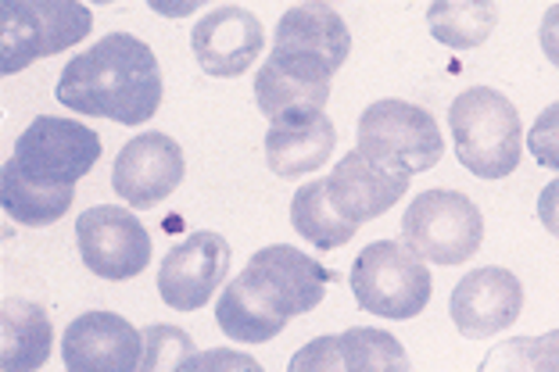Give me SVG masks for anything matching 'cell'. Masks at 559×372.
Returning a JSON list of instances; mask_svg holds the SVG:
<instances>
[{
  "label": "cell",
  "mask_w": 559,
  "mask_h": 372,
  "mask_svg": "<svg viewBox=\"0 0 559 372\" xmlns=\"http://www.w3.org/2000/svg\"><path fill=\"white\" fill-rule=\"evenodd\" d=\"M330 284L337 273L290 243H273L251 254L245 273L219 293L215 323L237 344H265L295 315L312 312Z\"/></svg>",
  "instance_id": "6da1fadb"
},
{
  "label": "cell",
  "mask_w": 559,
  "mask_h": 372,
  "mask_svg": "<svg viewBox=\"0 0 559 372\" xmlns=\"http://www.w3.org/2000/svg\"><path fill=\"white\" fill-rule=\"evenodd\" d=\"M158 58L140 36L108 33L91 50L75 55L58 75V105L75 115H97L122 125H140L162 105Z\"/></svg>",
  "instance_id": "7a4b0ae2"
},
{
  "label": "cell",
  "mask_w": 559,
  "mask_h": 372,
  "mask_svg": "<svg viewBox=\"0 0 559 372\" xmlns=\"http://www.w3.org/2000/svg\"><path fill=\"white\" fill-rule=\"evenodd\" d=\"M455 158L480 179H506L524 154V125L513 100L491 86H469L449 108Z\"/></svg>",
  "instance_id": "3957f363"
},
{
  "label": "cell",
  "mask_w": 559,
  "mask_h": 372,
  "mask_svg": "<svg viewBox=\"0 0 559 372\" xmlns=\"http://www.w3.org/2000/svg\"><path fill=\"white\" fill-rule=\"evenodd\" d=\"M352 293L362 312L380 319H416L430 301V268L399 240H373L352 265Z\"/></svg>",
  "instance_id": "277c9868"
},
{
  "label": "cell",
  "mask_w": 559,
  "mask_h": 372,
  "mask_svg": "<svg viewBox=\"0 0 559 372\" xmlns=\"http://www.w3.org/2000/svg\"><path fill=\"white\" fill-rule=\"evenodd\" d=\"M402 243L424 262L463 265L485 243V215L460 190H424L405 208Z\"/></svg>",
  "instance_id": "5b68a950"
},
{
  "label": "cell",
  "mask_w": 559,
  "mask_h": 372,
  "mask_svg": "<svg viewBox=\"0 0 559 372\" xmlns=\"http://www.w3.org/2000/svg\"><path fill=\"white\" fill-rule=\"evenodd\" d=\"M359 151L384 169L405 176L435 169L444 154L438 119L409 100L384 97L373 100L359 119Z\"/></svg>",
  "instance_id": "8992f818"
},
{
  "label": "cell",
  "mask_w": 559,
  "mask_h": 372,
  "mask_svg": "<svg viewBox=\"0 0 559 372\" xmlns=\"http://www.w3.org/2000/svg\"><path fill=\"white\" fill-rule=\"evenodd\" d=\"M0 69L15 75L29 69L33 61L61 55L72 44L86 40L94 15L91 8L72 4V0H8L0 8Z\"/></svg>",
  "instance_id": "52a82bcc"
},
{
  "label": "cell",
  "mask_w": 559,
  "mask_h": 372,
  "mask_svg": "<svg viewBox=\"0 0 559 372\" xmlns=\"http://www.w3.org/2000/svg\"><path fill=\"white\" fill-rule=\"evenodd\" d=\"M100 136L91 125L58 115H36L15 140L11 161L19 165L25 179L40 187H75L97 165Z\"/></svg>",
  "instance_id": "ba28073f"
},
{
  "label": "cell",
  "mask_w": 559,
  "mask_h": 372,
  "mask_svg": "<svg viewBox=\"0 0 559 372\" xmlns=\"http://www.w3.org/2000/svg\"><path fill=\"white\" fill-rule=\"evenodd\" d=\"M75 243L80 259L94 276L122 284L147 268L151 233L136 223V215L119 204H97L75 219Z\"/></svg>",
  "instance_id": "9c48e42d"
},
{
  "label": "cell",
  "mask_w": 559,
  "mask_h": 372,
  "mask_svg": "<svg viewBox=\"0 0 559 372\" xmlns=\"http://www.w3.org/2000/svg\"><path fill=\"white\" fill-rule=\"evenodd\" d=\"M348 50H352V33L345 19L330 4L287 8L276 22L273 58L284 61V65L334 80V72L345 65Z\"/></svg>",
  "instance_id": "30bf717a"
},
{
  "label": "cell",
  "mask_w": 559,
  "mask_h": 372,
  "mask_svg": "<svg viewBox=\"0 0 559 372\" xmlns=\"http://www.w3.org/2000/svg\"><path fill=\"white\" fill-rule=\"evenodd\" d=\"M226 273H230V243L212 229H198L162 259L158 293L176 312H198L215 298Z\"/></svg>",
  "instance_id": "8fae6325"
},
{
  "label": "cell",
  "mask_w": 559,
  "mask_h": 372,
  "mask_svg": "<svg viewBox=\"0 0 559 372\" xmlns=\"http://www.w3.org/2000/svg\"><path fill=\"white\" fill-rule=\"evenodd\" d=\"M524 312V284L502 265H485L466 273L449 298L455 329L469 340H488L510 329Z\"/></svg>",
  "instance_id": "7c38bea8"
},
{
  "label": "cell",
  "mask_w": 559,
  "mask_h": 372,
  "mask_svg": "<svg viewBox=\"0 0 559 372\" xmlns=\"http://www.w3.org/2000/svg\"><path fill=\"white\" fill-rule=\"evenodd\" d=\"M183 151L173 136L140 133L119 151L116 169H111V187L130 208L147 212L183 183Z\"/></svg>",
  "instance_id": "4fadbf2b"
},
{
  "label": "cell",
  "mask_w": 559,
  "mask_h": 372,
  "mask_svg": "<svg viewBox=\"0 0 559 372\" xmlns=\"http://www.w3.org/2000/svg\"><path fill=\"white\" fill-rule=\"evenodd\" d=\"M140 355L144 329L116 312L75 315L61 337V358L69 372H136Z\"/></svg>",
  "instance_id": "5bb4252c"
},
{
  "label": "cell",
  "mask_w": 559,
  "mask_h": 372,
  "mask_svg": "<svg viewBox=\"0 0 559 372\" xmlns=\"http://www.w3.org/2000/svg\"><path fill=\"white\" fill-rule=\"evenodd\" d=\"M190 47H194L198 65L209 75L234 80V75H245L255 65V58L265 47V29L259 15H251L248 8L223 4V8H212L209 15L194 25Z\"/></svg>",
  "instance_id": "9a60e30c"
},
{
  "label": "cell",
  "mask_w": 559,
  "mask_h": 372,
  "mask_svg": "<svg viewBox=\"0 0 559 372\" xmlns=\"http://www.w3.org/2000/svg\"><path fill=\"white\" fill-rule=\"evenodd\" d=\"M409 179L413 176L384 169V165H377L373 158H366V154L355 147L334 165V172L326 176V190H330V197H334L337 212L345 215L348 223L359 226V223L380 219L384 212L395 208L405 197V190H409Z\"/></svg>",
  "instance_id": "2e32d148"
},
{
  "label": "cell",
  "mask_w": 559,
  "mask_h": 372,
  "mask_svg": "<svg viewBox=\"0 0 559 372\" xmlns=\"http://www.w3.org/2000/svg\"><path fill=\"white\" fill-rule=\"evenodd\" d=\"M255 100L259 111L270 119V125L316 119V115H323L330 100V80L295 65H284V61H276L270 55V61L255 75Z\"/></svg>",
  "instance_id": "e0dca14e"
},
{
  "label": "cell",
  "mask_w": 559,
  "mask_h": 372,
  "mask_svg": "<svg viewBox=\"0 0 559 372\" xmlns=\"http://www.w3.org/2000/svg\"><path fill=\"white\" fill-rule=\"evenodd\" d=\"M334 144L337 133L326 115L287 125H270V133H265V161H270V169L280 179H298L323 169L326 158L334 154Z\"/></svg>",
  "instance_id": "ac0fdd59"
},
{
  "label": "cell",
  "mask_w": 559,
  "mask_h": 372,
  "mask_svg": "<svg viewBox=\"0 0 559 372\" xmlns=\"http://www.w3.org/2000/svg\"><path fill=\"white\" fill-rule=\"evenodd\" d=\"M55 326L44 304L11 298L0 308V369L4 372H36L47 365Z\"/></svg>",
  "instance_id": "d6986e66"
},
{
  "label": "cell",
  "mask_w": 559,
  "mask_h": 372,
  "mask_svg": "<svg viewBox=\"0 0 559 372\" xmlns=\"http://www.w3.org/2000/svg\"><path fill=\"white\" fill-rule=\"evenodd\" d=\"M290 226H295L298 237H305L320 251L345 248L355 237V229H359L337 212V204L326 190V179H312V183L298 190L295 201H290Z\"/></svg>",
  "instance_id": "ffe728a7"
},
{
  "label": "cell",
  "mask_w": 559,
  "mask_h": 372,
  "mask_svg": "<svg viewBox=\"0 0 559 372\" xmlns=\"http://www.w3.org/2000/svg\"><path fill=\"white\" fill-rule=\"evenodd\" d=\"M72 194L75 187H40L33 179H25L19 172L15 161H4L0 169V201H4V212L22 226H50L58 223L61 215H69L72 208Z\"/></svg>",
  "instance_id": "44dd1931"
},
{
  "label": "cell",
  "mask_w": 559,
  "mask_h": 372,
  "mask_svg": "<svg viewBox=\"0 0 559 372\" xmlns=\"http://www.w3.org/2000/svg\"><path fill=\"white\" fill-rule=\"evenodd\" d=\"M499 8L491 0H435L427 8L430 36L452 50H474L491 36Z\"/></svg>",
  "instance_id": "7402d4cb"
},
{
  "label": "cell",
  "mask_w": 559,
  "mask_h": 372,
  "mask_svg": "<svg viewBox=\"0 0 559 372\" xmlns=\"http://www.w3.org/2000/svg\"><path fill=\"white\" fill-rule=\"evenodd\" d=\"M341 351H345L348 372H413L402 340L377 326L345 329L341 333Z\"/></svg>",
  "instance_id": "603a6c76"
},
{
  "label": "cell",
  "mask_w": 559,
  "mask_h": 372,
  "mask_svg": "<svg viewBox=\"0 0 559 372\" xmlns=\"http://www.w3.org/2000/svg\"><path fill=\"white\" fill-rule=\"evenodd\" d=\"M194 355V340H190L187 329L173 323L144 326V355H140L136 372H183Z\"/></svg>",
  "instance_id": "cb8c5ba5"
},
{
  "label": "cell",
  "mask_w": 559,
  "mask_h": 372,
  "mask_svg": "<svg viewBox=\"0 0 559 372\" xmlns=\"http://www.w3.org/2000/svg\"><path fill=\"white\" fill-rule=\"evenodd\" d=\"M287 372H348L345 351H341V337H316L295 351Z\"/></svg>",
  "instance_id": "d4e9b609"
},
{
  "label": "cell",
  "mask_w": 559,
  "mask_h": 372,
  "mask_svg": "<svg viewBox=\"0 0 559 372\" xmlns=\"http://www.w3.org/2000/svg\"><path fill=\"white\" fill-rule=\"evenodd\" d=\"M527 151L535 154V161L542 165V169L559 172V100L545 108L535 119V125H531Z\"/></svg>",
  "instance_id": "484cf974"
},
{
  "label": "cell",
  "mask_w": 559,
  "mask_h": 372,
  "mask_svg": "<svg viewBox=\"0 0 559 372\" xmlns=\"http://www.w3.org/2000/svg\"><path fill=\"white\" fill-rule=\"evenodd\" d=\"M183 372H265V369L237 348H212V351H198L183 365Z\"/></svg>",
  "instance_id": "4316f807"
},
{
  "label": "cell",
  "mask_w": 559,
  "mask_h": 372,
  "mask_svg": "<svg viewBox=\"0 0 559 372\" xmlns=\"http://www.w3.org/2000/svg\"><path fill=\"white\" fill-rule=\"evenodd\" d=\"M531 344L535 337H513L491 348L480 372H531Z\"/></svg>",
  "instance_id": "83f0119b"
},
{
  "label": "cell",
  "mask_w": 559,
  "mask_h": 372,
  "mask_svg": "<svg viewBox=\"0 0 559 372\" xmlns=\"http://www.w3.org/2000/svg\"><path fill=\"white\" fill-rule=\"evenodd\" d=\"M531 372H559V329L535 337V344H531Z\"/></svg>",
  "instance_id": "f1b7e54d"
},
{
  "label": "cell",
  "mask_w": 559,
  "mask_h": 372,
  "mask_svg": "<svg viewBox=\"0 0 559 372\" xmlns=\"http://www.w3.org/2000/svg\"><path fill=\"white\" fill-rule=\"evenodd\" d=\"M538 223L559 240V179H552L538 197Z\"/></svg>",
  "instance_id": "f546056e"
},
{
  "label": "cell",
  "mask_w": 559,
  "mask_h": 372,
  "mask_svg": "<svg viewBox=\"0 0 559 372\" xmlns=\"http://www.w3.org/2000/svg\"><path fill=\"white\" fill-rule=\"evenodd\" d=\"M538 40H542L545 58H549L552 65L559 69V4H552L549 11H545L542 29H538Z\"/></svg>",
  "instance_id": "4dcf8cb0"
}]
</instances>
